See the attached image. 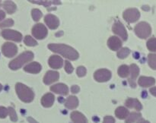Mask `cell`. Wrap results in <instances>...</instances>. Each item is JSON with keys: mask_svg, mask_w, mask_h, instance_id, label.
<instances>
[{"mask_svg": "<svg viewBox=\"0 0 156 123\" xmlns=\"http://www.w3.org/2000/svg\"><path fill=\"white\" fill-rule=\"evenodd\" d=\"M137 123H150V122H149V121H146V120L142 119L141 121H140L139 122H137Z\"/></svg>", "mask_w": 156, "mask_h": 123, "instance_id": "45", "label": "cell"}, {"mask_svg": "<svg viewBox=\"0 0 156 123\" xmlns=\"http://www.w3.org/2000/svg\"><path fill=\"white\" fill-rule=\"evenodd\" d=\"M129 70H130L131 73L130 79L135 80V79L138 77L139 74H140V68L136 64H132L130 67H129Z\"/></svg>", "mask_w": 156, "mask_h": 123, "instance_id": "26", "label": "cell"}, {"mask_svg": "<svg viewBox=\"0 0 156 123\" xmlns=\"http://www.w3.org/2000/svg\"><path fill=\"white\" fill-rule=\"evenodd\" d=\"M122 41L120 38H118L116 36H112L108 39V46L111 50L113 51H117L119 49L121 48Z\"/></svg>", "mask_w": 156, "mask_h": 123, "instance_id": "14", "label": "cell"}, {"mask_svg": "<svg viewBox=\"0 0 156 123\" xmlns=\"http://www.w3.org/2000/svg\"><path fill=\"white\" fill-rule=\"evenodd\" d=\"M49 65L50 68H53V69H59V68H62V65H63V60L60 56H57V55H53L50 57L48 60Z\"/></svg>", "mask_w": 156, "mask_h": 123, "instance_id": "13", "label": "cell"}, {"mask_svg": "<svg viewBox=\"0 0 156 123\" xmlns=\"http://www.w3.org/2000/svg\"><path fill=\"white\" fill-rule=\"evenodd\" d=\"M41 69H42V66L39 62H31L24 68V70L26 72L31 73V74H38L41 72Z\"/></svg>", "mask_w": 156, "mask_h": 123, "instance_id": "16", "label": "cell"}, {"mask_svg": "<svg viewBox=\"0 0 156 123\" xmlns=\"http://www.w3.org/2000/svg\"><path fill=\"white\" fill-rule=\"evenodd\" d=\"M8 110H9V115H10V118L12 121H18V115H17L16 112H15V109L12 107H9L8 108Z\"/></svg>", "mask_w": 156, "mask_h": 123, "instance_id": "32", "label": "cell"}, {"mask_svg": "<svg viewBox=\"0 0 156 123\" xmlns=\"http://www.w3.org/2000/svg\"><path fill=\"white\" fill-rule=\"evenodd\" d=\"M79 91H80V87L79 86H77V85H73V86H72L71 91L73 94H77V93L79 92Z\"/></svg>", "mask_w": 156, "mask_h": 123, "instance_id": "39", "label": "cell"}, {"mask_svg": "<svg viewBox=\"0 0 156 123\" xmlns=\"http://www.w3.org/2000/svg\"><path fill=\"white\" fill-rule=\"evenodd\" d=\"M94 78L98 82H107L111 78V72L106 68H101L96 71L94 74Z\"/></svg>", "mask_w": 156, "mask_h": 123, "instance_id": "9", "label": "cell"}, {"mask_svg": "<svg viewBox=\"0 0 156 123\" xmlns=\"http://www.w3.org/2000/svg\"><path fill=\"white\" fill-rule=\"evenodd\" d=\"M146 46H147V48L149 51L156 53V38H150V39L147 41Z\"/></svg>", "mask_w": 156, "mask_h": 123, "instance_id": "28", "label": "cell"}, {"mask_svg": "<svg viewBox=\"0 0 156 123\" xmlns=\"http://www.w3.org/2000/svg\"><path fill=\"white\" fill-rule=\"evenodd\" d=\"M150 93L152 94V95H153L154 97H156V87H152L150 90H149Z\"/></svg>", "mask_w": 156, "mask_h": 123, "instance_id": "41", "label": "cell"}, {"mask_svg": "<svg viewBox=\"0 0 156 123\" xmlns=\"http://www.w3.org/2000/svg\"><path fill=\"white\" fill-rule=\"evenodd\" d=\"M44 21H45L46 24L48 26V27L51 30H54L56 29L59 25V20L55 15H51V14H48L44 18Z\"/></svg>", "mask_w": 156, "mask_h": 123, "instance_id": "11", "label": "cell"}, {"mask_svg": "<svg viewBox=\"0 0 156 123\" xmlns=\"http://www.w3.org/2000/svg\"><path fill=\"white\" fill-rule=\"evenodd\" d=\"M14 25V21L12 19H6L5 21L0 22V28H4V27H9Z\"/></svg>", "mask_w": 156, "mask_h": 123, "instance_id": "33", "label": "cell"}, {"mask_svg": "<svg viewBox=\"0 0 156 123\" xmlns=\"http://www.w3.org/2000/svg\"><path fill=\"white\" fill-rule=\"evenodd\" d=\"M115 115L120 119H125L129 115V112L126 108L123 106H119L115 110Z\"/></svg>", "mask_w": 156, "mask_h": 123, "instance_id": "22", "label": "cell"}, {"mask_svg": "<svg viewBox=\"0 0 156 123\" xmlns=\"http://www.w3.org/2000/svg\"><path fill=\"white\" fill-rule=\"evenodd\" d=\"M103 123H115V119L114 117L111 116V115H108L104 118Z\"/></svg>", "mask_w": 156, "mask_h": 123, "instance_id": "38", "label": "cell"}, {"mask_svg": "<svg viewBox=\"0 0 156 123\" xmlns=\"http://www.w3.org/2000/svg\"><path fill=\"white\" fill-rule=\"evenodd\" d=\"M34 53L30 51H26L9 62V68L12 70H18L25 63H27L34 59Z\"/></svg>", "mask_w": 156, "mask_h": 123, "instance_id": "3", "label": "cell"}, {"mask_svg": "<svg viewBox=\"0 0 156 123\" xmlns=\"http://www.w3.org/2000/svg\"><path fill=\"white\" fill-rule=\"evenodd\" d=\"M0 6H1V5H0Z\"/></svg>", "mask_w": 156, "mask_h": 123, "instance_id": "48", "label": "cell"}, {"mask_svg": "<svg viewBox=\"0 0 156 123\" xmlns=\"http://www.w3.org/2000/svg\"><path fill=\"white\" fill-rule=\"evenodd\" d=\"M71 118L73 123H88L86 117L78 111H74L71 113Z\"/></svg>", "mask_w": 156, "mask_h": 123, "instance_id": "20", "label": "cell"}, {"mask_svg": "<svg viewBox=\"0 0 156 123\" xmlns=\"http://www.w3.org/2000/svg\"><path fill=\"white\" fill-rule=\"evenodd\" d=\"M54 95L53 94H51V93H47V94L44 95V97L41 98V104H42V106L44 107H51L53 105V103H54Z\"/></svg>", "mask_w": 156, "mask_h": 123, "instance_id": "17", "label": "cell"}, {"mask_svg": "<svg viewBox=\"0 0 156 123\" xmlns=\"http://www.w3.org/2000/svg\"><path fill=\"white\" fill-rule=\"evenodd\" d=\"M148 63L149 67L153 70H156V53H150L148 56Z\"/></svg>", "mask_w": 156, "mask_h": 123, "instance_id": "27", "label": "cell"}, {"mask_svg": "<svg viewBox=\"0 0 156 123\" xmlns=\"http://www.w3.org/2000/svg\"><path fill=\"white\" fill-rule=\"evenodd\" d=\"M5 18V13L4 11L0 10V21H2Z\"/></svg>", "mask_w": 156, "mask_h": 123, "instance_id": "40", "label": "cell"}, {"mask_svg": "<svg viewBox=\"0 0 156 123\" xmlns=\"http://www.w3.org/2000/svg\"><path fill=\"white\" fill-rule=\"evenodd\" d=\"M134 31L138 37L141 39H146L152 33V27L147 22L142 21L137 24L134 27Z\"/></svg>", "mask_w": 156, "mask_h": 123, "instance_id": "4", "label": "cell"}, {"mask_svg": "<svg viewBox=\"0 0 156 123\" xmlns=\"http://www.w3.org/2000/svg\"><path fill=\"white\" fill-rule=\"evenodd\" d=\"M2 90V85L1 84H0V91H1Z\"/></svg>", "mask_w": 156, "mask_h": 123, "instance_id": "47", "label": "cell"}, {"mask_svg": "<svg viewBox=\"0 0 156 123\" xmlns=\"http://www.w3.org/2000/svg\"><path fill=\"white\" fill-rule=\"evenodd\" d=\"M24 42L28 46H35L37 45V42L30 36H26L24 39Z\"/></svg>", "mask_w": 156, "mask_h": 123, "instance_id": "31", "label": "cell"}, {"mask_svg": "<svg viewBox=\"0 0 156 123\" xmlns=\"http://www.w3.org/2000/svg\"><path fill=\"white\" fill-rule=\"evenodd\" d=\"M27 121L30 123H38L36 120H34L33 118H31V117H27Z\"/></svg>", "mask_w": 156, "mask_h": 123, "instance_id": "42", "label": "cell"}, {"mask_svg": "<svg viewBox=\"0 0 156 123\" xmlns=\"http://www.w3.org/2000/svg\"><path fill=\"white\" fill-rule=\"evenodd\" d=\"M138 84L142 87H149L155 84V79L152 77H145L141 76L138 80Z\"/></svg>", "mask_w": 156, "mask_h": 123, "instance_id": "18", "label": "cell"}, {"mask_svg": "<svg viewBox=\"0 0 156 123\" xmlns=\"http://www.w3.org/2000/svg\"><path fill=\"white\" fill-rule=\"evenodd\" d=\"M9 115V110L4 106H0V118H5Z\"/></svg>", "mask_w": 156, "mask_h": 123, "instance_id": "36", "label": "cell"}, {"mask_svg": "<svg viewBox=\"0 0 156 123\" xmlns=\"http://www.w3.org/2000/svg\"><path fill=\"white\" fill-rule=\"evenodd\" d=\"M142 119V115L140 112H131L126 118L125 123H133L135 121Z\"/></svg>", "mask_w": 156, "mask_h": 123, "instance_id": "24", "label": "cell"}, {"mask_svg": "<svg viewBox=\"0 0 156 123\" xmlns=\"http://www.w3.org/2000/svg\"><path fill=\"white\" fill-rule=\"evenodd\" d=\"M112 30L115 34L120 36L123 39V40H126L127 39V31H126L124 25L121 22H120V21H115V23L113 25Z\"/></svg>", "mask_w": 156, "mask_h": 123, "instance_id": "10", "label": "cell"}, {"mask_svg": "<svg viewBox=\"0 0 156 123\" xmlns=\"http://www.w3.org/2000/svg\"><path fill=\"white\" fill-rule=\"evenodd\" d=\"M32 34L36 39H43L47 37L48 34L47 28L43 24H37L32 28Z\"/></svg>", "mask_w": 156, "mask_h": 123, "instance_id": "7", "label": "cell"}, {"mask_svg": "<svg viewBox=\"0 0 156 123\" xmlns=\"http://www.w3.org/2000/svg\"><path fill=\"white\" fill-rule=\"evenodd\" d=\"M142 8H143V9H144V11H146V9H147V11H149V9H150L149 6H143Z\"/></svg>", "mask_w": 156, "mask_h": 123, "instance_id": "46", "label": "cell"}, {"mask_svg": "<svg viewBox=\"0 0 156 123\" xmlns=\"http://www.w3.org/2000/svg\"><path fill=\"white\" fill-rule=\"evenodd\" d=\"M32 3H38V5H44L45 7H49L54 1H30Z\"/></svg>", "mask_w": 156, "mask_h": 123, "instance_id": "37", "label": "cell"}, {"mask_svg": "<svg viewBox=\"0 0 156 123\" xmlns=\"http://www.w3.org/2000/svg\"><path fill=\"white\" fill-rule=\"evenodd\" d=\"M130 53V50L128 48H122L121 50H119L118 53H117V57L120 58V59H123L127 57L128 56Z\"/></svg>", "mask_w": 156, "mask_h": 123, "instance_id": "30", "label": "cell"}, {"mask_svg": "<svg viewBox=\"0 0 156 123\" xmlns=\"http://www.w3.org/2000/svg\"><path fill=\"white\" fill-rule=\"evenodd\" d=\"M48 49L53 53L62 55L66 59L75 61L79 59V54L75 49L68 45L62 43H50L48 45Z\"/></svg>", "mask_w": 156, "mask_h": 123, "instance_id": "1", "label": "cell"}, {"mask_svg": "<svg viewBox=\"0 0 156 123\" xmlns=\"http://www.w3.org/2000/svg\"><path fill=\"white\" fill-rule=\"evenodd\" d=\"M2 52L5 56L8 58H12L18 53V47L13 43H5L2 46Z\"/></svg>", "mask_w": 156, "mask_h": 123, "instance_id": "8", "label": "cell"}, {"mask_svg": "<svg viewBox=\"0 0 156 123\" xmlns=\"http://www.w3.org/2000/svg\"><path fill=\"white\" fill-rule=\"evenodd\" d=\"M50 91L52 92H54L56 94H61V95H67L69 94V88L67 85L64 84H56L53 85L50 87Z\"/></svg>", "mask_w": 156, "mask_h": 123, "instance_id": "15", "label": "cell"}, {"mask_svg": "<svg viewBox=\"0 0 156 123\" xmlns=\"http://www.w3.org/2000/svg\"><path fill=\"white\" fill-rule=\"evenodd\" d=\"M31 15H32V18H33L34 21L37 22V21H40L41 18L43 16V14L39 9H34L33 10L31 11Z\"/></svg>", "mask_w": 156, "mask_h": 123, "instance_id": "29", "label": "cell"}, {"mask_svg": "<svg viewBox=\"0 0 156 123\" xmlns=\"http://www.w3.org/2000/svg\"><path fill=\"white\" fill-rule=\"evenodd\" d=\"M129 72H130L129 67H128L126 65H122L121 66L119 67L118 71H117L119 76L121 77H127L129 76Z\"/></svg>", "mask_w": 156, "mask_h": 123, "instance_id": "25", "label": "cell"}, {"mask_svg": "<svg viewBox=\"0 0 156 123\" xmlns=\"http://www.w3.org/2000/svg\"><path fill=\"white\" fill-rule=\"evenodd\" d=\"M73 70H74V68H73L72 64L70 63L69 61L66 60V62H65V71H66V73H68V74H71V73H73Z\"/></svg>", "mask_w": 156, "mask_h": 123, "instance_id": "35", "label": "cell"}, {"mask_svg": "<svg viewBox=\"0 0 156 123\" xmlns=\"http://www.w3.org/2000/svg\"><path fill=\"white\" fill-rule=\"evenodd\" d=\"M86 68L83 66H79L77 68V71H76V73H77L78 76L79 77H83L86 74Z\"/></svg>", "mask_w": 156, "mask_h": 123, "instance_id": "34", "label": "cell"}, {"mask_svg": "<svg viewBox=\"0 0 156 123\" xmlns=\"http://www.w3.org/2000/svg\"><path fill=\"white\" fill-rule=\"evenodd\" d=\"M59 78V72L56 71H48L45 74L44 77V83L48 85L57 81Z\"/></svg>", "mask_w": 156, "mask_h": 123, "instance_id": "12", "label": "cell"}, {"mask_svg": "<svg viewBox=\"0 0 156 123\" xmlns=\"http://www.w3.org/2000/svg\"><path fill=\"white\" fill-rule=\"evenodd\" d=\"M63 34V32L61 31V32H58V33H56V36H62Z\"/></svg>", "mask_w": 156, "mask_h": 123, "instance_id": "44", "label": "cell"}, {"mask_svg": "<svg viewBox=\"0 0 156 123\" xmlns=\"http://www.w3.org/2000/svg\"><path fill=\"white\" fill-rule=\"evenodd\" d=\"M129 84H130V85L132 87H136V84H135V80H132V79H129Z\"/></svg>", "mask_w": 156, "mask_h": 123, "instance_id": "43", "label": "cell"}, {"mask_svg": "<svg viewBox=\"0 0 156 123\" xmlns=\"http://www.w3.org/2000/svg\"><path fill=\"white\" fill-rule=\"evenodd\" d=\"M3 8L6 11L8 14H13L15 13L17 9V6L12 1H5L3 3Z\"/></svg>", "mask_w": 156, "mask_h": 123, "instance_id": "23", "label": "cell"}, {"mask_svg": "<svg viewBox=\"0 0 156 123\" xmlns=\"http://www.w3.org/2000/svg\"><path fill=\"white\" fill-rule=\"evenodd\" d=\"M79 106V99L76 96H69L66 100L65 106L69 109H74Z\"/></svg>", "mask_w": 156, "mask_h": 123, "instance_id": "21", "label": "cell"}, {"mask_svg": "<svg viewBox=\"0 0 156 123\" xmlns=\"http://www.w3.org/2000/svg\"><path fill=\"white\" fill-rule=\"evenodd\" d=\"M15 91H16L18 97L21 101L24 103H30L33 101L34 98V91L26 85L21 83H17L15 85Z\"/></svg>", "mask_w": 156, "mask_h": 123, "instance_id": "2", "label": "cell"}, {"mask_svg": "<svg viewBox=\"0 0 156 123\" xmlns=\"http://www.w3.org/2000/svg\"><path fill=\"white\" fill-rule=\"evenodd\" d=\"M123 18L128 23L136 22L140 18V12L138 9L135 8L128 9L125 10L123 13Z\"/></svg>", "mask_w": 156, "mask_h": 123, "instance_id": "5", "label": "cell"}, {"mask_svg": "<svg viewBox=\"0 0 156 123\" xmlns=\"http://www.w3.org/2000/svg\"><path fill=\"white\" fill-rule=\"evenodd\" d=\"M126 107L128 108H134L135 109H136L137 111H140L143 109V105L141 104L140 101H139L136 98H128L126 100V103H125Z\"/></svg>", "mask_w": 156, "mask_h": 123, "instance_id": "19", "label": "cell"}, {"mask_svg": "<svg viewBox=\"0 0 156 123\" xmlns=\"http://www.w3.org/2000/svg\"><path fill=\"white\" fill-rule=\"evenodd\" d=\"M1 35L3 38L8 40H13L15 42H21L22 39V34L17 30L5 29L1 32Z\"/></svg>", "mask_w": 156, "mask_h": 123, "instance_id": "6", "label": "cell"}]
</instances>
